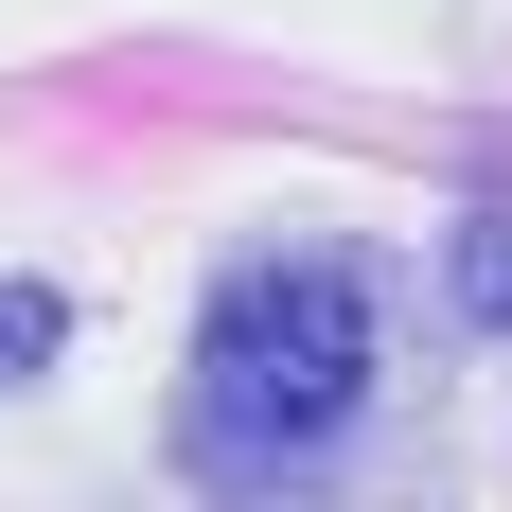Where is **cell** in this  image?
Returning a JSON list of instances; mask_svg holds the SVG:
<instances>
[{
  "label": "cell",
  "mask_w": 512,
  "mask_h": 512,
  "mask_svg": "<svg viewBox=\"0 0 512 512\" xmlns=\"http://www.w3.org/2000/svg\"><path fill=\"white\" fill-rule=\"evenodd\" d=\"M354 407H371V283L336 248L230 265L212 318H195V407H177V442L212 477H301Z\"/></svg>",
  "instance_id": "6da1fadb"
},
{
  "label": "cell",
  "mask_w": 512,
  "mask_h": 512,
  "mask_svg": "<svg viewBox=\"0 0 512 512\" xmlns=\"http://www.w3.org/2000/svg\"><path fill=\"white\" fill-rule=\"evenodd\" d=\"M36 354H53V301H36V283H0V389H18Z\"/></svg>",
  "instance_id": "3957f363"
},
{
  "label": "cell",
  "mask_w": 512,
  "mask_h": 512,
  "mask_svg": "<svg viewBox=\"0 0 512 512\" xmlns=\"http://www.w3.org/2000/svg\"><path fill=\"white\" fill-rule=\"evenodd\" d=\"M442 283H460V318H512V212H460V265Z\"/></svg>",
  "instance_id": "7a4b0ae2"
}]
</instances>
